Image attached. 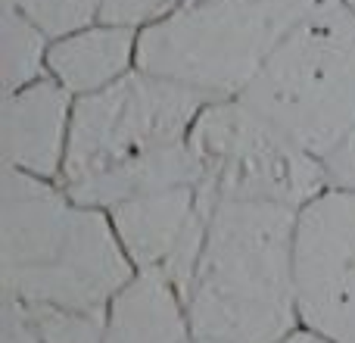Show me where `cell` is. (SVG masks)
<instances>
[{"instance_id": "1", "label": "cell", "mask_w": 355, "mask_h": 343, "mask_svg": "<svg viewBox=\"0 0 355 343\" xmlns=\"http://www.w3.org/2000/svg\"><path fill=\"white\" fill-rule=\"evenodd\" d=\"M212 97L135 69L75 100L62 187L78 203L112 209L137 194L196 187L190 128Z\"/></svg>"}, {"instance_id": "2", "label": "cell", "mask_w": 355, "mask_h": 343, "mask_svg": "<svg viewBox=\"0 0 355 343\" xmlns=\"http://www.w3.org/2000/svg\"><path fill=\"white\" fill-rule=\"evenodd\" d=\"M302 209L218 196L184 300L193 340L277 343L300 319L296 225Z\"/></svg>"}, {"instance_id": "3", "label": "cell", "mask_w": 355, "mask_h": 343, "mask_svg": "<svg viewBox=\"0 0 355 343\" xmlns=\"http://www.w3.org/2000/svg\"><path fill=\"white\" fill-rule=\"evenodd\" d=\"M0 271L19 303L103 312L135 262L106 209L78 203L62 181L3 169Z\"/></svg>"}, {"instance_id": "4", "label": "cell", "mask_w": 355, "mask_h": 343, "mask_svg": "<svg viewBox=\"0 0 355 343\" xmlns=\"http://www.w3.org/2000/svg\"><path fill=\"white\" fill-rule=\"evenodd\" d=\"M243 103L324 160L355 128V10L337 3L277 37Z\"/></svg>"}, {"instance_id": "5", "label": "cell", "mask_w": 355, "mask_h": 343, "mask_svg": "<svg viewBox=\"0 0 355 343\" xmlns=\"http://www.w3.org/2000/svg\"><path fill=\"white\" fill-rule=\"evenodd\" d=\"M277 37L256 0H178L137 28V69L212 100L240 97Z\"/></svg>"}, {"instance_id": "6", "label": "cell", "mask_w": 355, "mask_h": 343, "mask_svg": "<svg viewBox=\"0 0 355 343\" xmlns=\"http://www.w3.org/2000/svg\"><path fill=\"white\" fill-rule=\"evenodd\" d=\"M187 144L200 169L196 194L202 206L237 196L306 209L327 190L324 162L240 97L206 103Z\"/></svg>"}, {"instance_id": "7", "label": "cell", "mask_w": 355, "mask_h": 343, "mask_svg": "<svg viewBox=\"0 0 355 343\" xmlns=\"http://www.w3.org/2000/svg\"><path fill=\"white\" fill-rule=\"evenodd\" d=\"M296 294L302 325L355 343V190L327 187L300 212Z\"/></svg>"}, {"instance_id": "8", "label": "cell", "mask_w": 355, "mask_h": 343, "mask_svg": "<svg viewBox=\"0 0 355 343\" xmlns=\"http://www.w3.org/2000/svg\"><path fill=\"white\" fill-rule=\"evenodd\" d=\"M106 212L135 269L162 265L184 294L206 237V206L196 187L150 190L116 203Z\"/></svg>"}, {"instance_id": "9", "label": "cell", "mask_w": 355, "mask_h": 343, "mask_svg": "<svg viewBox=\"0 0 355 343\" xmlns=\"http://www.w3.org/2000/svg\"><path fill=\"white\" fill-rule=\"evenodd\" d=\"M75 97L44 75L3 97V162L6 169L60 181L69 150Z\"/></svg>"}, {"instance_id": "10", "label": "cell", "mask_w": 355, "mask_h": 343, "mask_svg": "<svg viewBox=\"0 0 355 343\" xmlns=\"http://www.w3.org/2000/svg\"><path fill=\"white\" fill-rule=\"evenodd\" d=\"M187 300L162 265L135 269L106 306L103 343H187Z\"/></svg>"}, {"instance_id": "11", "label": "cell", "mask_w": 355, "mask_h": 343, "mask_svg": "<svg viewBox=\"0 0 355 343\" xmlns=\"http://www.w3.org/2000/svg\"><path fill=\"white\" fill-rule=\"evenodd\" d=\"M137 69V25L100 22L78 28L50 44L47 75L75 100L116 85Z\"/></svg>"}, {"instance_id": "12", "label": "cell", "mask_w": 355, "mask_h": 343, "mask_svg": "<svg viewBox=\"0 0 355 343\" xmlns=\"http://www.w3.org/2000/svg\"><path fill=\"white\" fill-rule=\"evenodd\" d=\"M50 37L12 6L0 16V53H3V91L12 94L47 75Z\"/></svg>"}, {"instance_id": "13", "label": "cell", "mask_w": 355, "mask_h": 343, "mask_svg": "<svg viewBox=\"0 0 355 343\" xmlns=\"http://www.w3.org/2000/svg\"><path fill=\"white\" fill-rule=\"evenodd\" d=\"M19 306H22L25 321L41 343H103L106 309L103 312H85V309L50 306V303H19Z\"/></svg>"}, {"instance_id": "14", "label": "cell", "mask_w": 355, "mask_h": 343, "mask_svg": "<svg viewBox=\"0 0 355 343\" xmlns=\"http://www.w3.org/2000/svg\"><path fill=\"white\" fill-rule=\"evenodd\" d=\"M3 6L19 10L50 41L66 37L103 19V0H3Z\"/></svg>"}, {"instance_id": "15", "label": "cell", "mask_w": 355, "mask_h": 343, "mask_svg": "<svg viewBox=\"0 0 355 343\" xmlns=\"http://www.w3.org/2000/svg\"><path fill=\"white\" fill-rule=\"evenodd\" d=\"M256 3L268 12L275 28L284 35V31H290L293 25L306 22V19L318 16V12H327L331 6L343 3V0H256Z\"/></svg>"}, {"instance_id": "16", "label": "cell", "mask_w": 355, "mask_h": 343, "mask_svg": "<svg viewBox=\"0 0 355 343\" xmlns=\"http://www.w3.org/2000/svg\"><path fill=\"white\" fill-rule=\"evenodd\" d=\"M178 0H103V19L106 22H122V25H137L162 16L168 6Z\"/></svg>"}, {"instance_id": "17", "label": "cell", "mask_w": 355, "mask_h": 343, "mask_svg": "<svg viewBox=\"0 0 355 343\" xmlns=\"http://www.w3.org/2000/svg\"><path fill=\"white\" fill-rule=\"evenodd\" d=\"M324 175H327V187L337 190H355V128L331 153L324 156Z\"/></svg>"}, {"instance_id": "18", "label": "cell", "mask_w": 355, "mask_h": 343, "mask_svg": "<svg viewBox=\"0 0 355 343\" xmlns=\"http://www.w3.org/2000/svg\"><path fill=\"white\" fill-rule=\"evenodd\" d=\"M0 343H41L25 321L22 306L3 294V321H0Z\"/></svg>"}, {"instance_id": "19", "label": "cell", "mask_w": 355, "mask_h": 343, "mask_svg": "<svg viewBox=\"0 0 355 343\" xmlns=\"http://www.w3.org/2000/svg\"><path fill=\"white\" fill-rule=\"evenodd\" d=\"M277 343H337V340L324 337L321 331H315V328H309V325H300V328H293L287 337H281Z\"/></svg>"}, {"instance_id": "20", "label": "cell", "mask_w": 355, "mask_h": 343, "mask_svg": "<svg viewBox=\"0 0 355 343\" xmlns=\"http://www.w3.org/2000/svg\"><path fill=\"white\" fill-rule=\"evenodd\" d=\"M346 3H349V6H352V10H355V0H346Z\"/></svg>"}, {"instance_id": "21", "label": "cell", "mask_w": 355, "mask_h": 343, "mask_svg": "<svg viewBox=\"0 0 355 343\" xmlns=\"http://www.w3.org/2000/svg\"><path fill=\"white\" fill-rule=\"evenodd\" d=\"M187 343H206V340H187Z\"/></svg>"}]
</instances>
